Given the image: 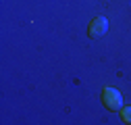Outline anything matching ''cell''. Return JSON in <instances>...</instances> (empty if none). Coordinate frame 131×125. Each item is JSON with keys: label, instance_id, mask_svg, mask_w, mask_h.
<instances>
[{"label": "cell", "instance_id": "cell-2", "mask_svg": "<svg viewBox=\"0 0 131 125\" xmlns=\"http://www.w3.org/2000/svg\"><path fill=\"white\" fill-rule=\"evenodd\" d=\"M106 29H108V21L106 17H96L92 23H90V38H100L106 34Z\"/></svg>", "mask_w": 131, "mask_h": 125}, {"label": "cell", "instance_id": "cell-3", "mask_svg": "<svg viewBox=\"0 0 131 125\" xmlns=\"http://www.w3.org/2000/svg\"><path fill=\"white\" fill-rule=\"evenodd\" d=\"M121 115H123V121L125 123H131V106H123L121 108Z\"/></svg>", "mask_w": 131, "mask_h": 125}, {"label": "cell", "instance_id": "cell-1", "mask_svg": "<svg viewBox=\"0 0 131 125\" xmlns=\"http://www.w3.org/2000/svg\"><path fill=\"white\" fill-rule=\"evenodd\" d=\"M102 104L108 108V111H121L123 108V96L117 88L112 86H106L104 92H102Z\"/></svg>", "mask_w": 131, "mask_h": 125}]
</instances>
